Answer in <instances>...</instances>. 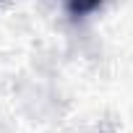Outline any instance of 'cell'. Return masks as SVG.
<instances>
[{
    "label": "cell",
    "mask_w": 133,
    "mask_h": 133,
    "mask_svg": "<svg viewBox=\"0 0 133 133\" xmlns=\"http://www.w3.org/2000/svg\"><path fill=\"white\" fill-rule=\"evenodd\" d=\"M99 3H102V0H63L65 11H68L71 16H86L94 8H99Z\"/></svg>",
    "instance_id": "cell-1"
}]
</instances>
